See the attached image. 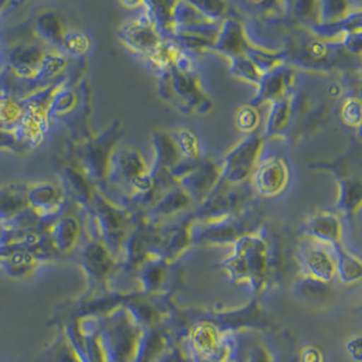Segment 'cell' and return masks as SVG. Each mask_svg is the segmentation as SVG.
I'll use <instances>...</instances> for the list:
<instances>
[{
    "label": "cell",
    "instance_id": "obj_1",
    "mask_svg": "<svg viewBox=\"0 0 362 362\" xmlns=\"http://www.w3.org/2000/svg\"><path fill=\"white\" fill-rule=\"evenodd\" d=\"M262 147V137L259 134H251L246 140L230 149L220 165V181L230 186L245 185L259 162Z\"/></svg>",
    "mask_w": 362,
    "mask_h": 362
},
{
    "label": "cell",
    "instance_id": "obj_2",
    "mask_svg": "<svg viewBox=\"0 0 362 362\" xmlns=\"http://www.w3.org/2000/svg\"><path fill=\"white\" fill-rule=\"evenodd\" d=\"M115 128L103 133L94 140L87 141L79 152L81 173L91 183L107 180L110 160L115 152Z\"/></svg>",
    "mask_w": 362,
    "mask_h": 362
},
{
    "label": "cell",
    "instance_id": "obj_3",
    "mask_svg": "<svg viewBox=\"0 0 362 362\" xmlns=\"http://www.w3.org/2000/svg\"><path fill=\"white\" fill-rule=\"evenodd\" d=\"M93 209L98 226L99 239L109 250L124 245L128 227V218L125 214L99 194L94 196Z\"/></svg>",
    "mask_w": 362,
    "mask_h": 362
},
{
    "label": "cell",
    "instance_id": "obj_4",
    "mask_svg": "<svg viewBox=\"0 0 362 362\" xmlns=\"http://www.w3.org/2000/svg\"><path fill=\"white\" fill-rule=\"evenodd\" d=\"M119 37L134 52L148 57L159 49L165 41L148 10H144L136 19L128 22L119 32Z\"/></svg>",
    "mask_w": 362,
    "mask_h": 362
},
{
    "label": "cell",
    "instance_id": "obj_5",
    "mask_svg": "<svg viewBox=\"0 0 362 362\" xmlns=\"http://www.w3.org/2000/svg\"><path fill=\"white\" fill-rule=\"evenodd\" d=\"M221 178V167L214 162H204L190 167L178 181L181 187L189 194V197L196 199H205L214 187L218 185Z\"/></svg>",
    "mask_w": 362,
    "mask_h": 362
},
{
    "label": "cell",
    "instance_id": "obj_6",
    "mask_svg": "<svg viewBox=\"0 0 362 362\" xmlns=\"http://www.w3.org/2000/svg\"><path fill=\"white\" fill-rule=\"evenodd\" d=\"M289 180V170L286 163L277 156L266 158L258 162L254 171V185L262 196L273 197L280 194L286 187Z\"/></svg>",
    "mask_w": 362,
    "mask_h": 362
},
{
    "label": "cell",
    "instance_id": "obj_7",
    "mask_svg": "<svg viewBox=\"0 0 362 362\" xmlns=\"http://www.w3.org/2000/svg\"><path fill=\"white\" fill-rule=\"evenodd\" d=\"M149 173L143 155L133 148L115 149L110 160L109 180L132 186L133 182Z\"/></svg>",
    "mask_w": 362,
    "mask_h": 362
},
{
    "label": "cell",
    "instance_id": "obj_8",
    "mask_svg": "<svg viewBox=\"0 0 362 362\" xmlns=\"http://www.w3.org/2000/svg\"><path fill=\"white\" fill-rule=\"evenodd\" d=\"M26 199L29 209L38 220L56 217L63 208L64 196L60 189L52 183H37L28 187Z\"/></svg>",
    "mask_w": 362,
    "mask_h": 362
},
{
    "label": "cell",
    "instance_id": "obj_9",
    "mask_svg": "<svg viewBox=\"0 0 362 362\" xmlns=\"http://www.w3.org/2000/svg\"><path fill=\"white\" fill-rule=\"evenodd\" d=\"M47 50L40 45H18L8 53V66L11 74L22 82L34 83L38 68L41 66Z\"/></svg>",
    "mask_w": 362,
    "mask_h": 362
},
{
    "label": "cell",
    "instance_id": "obj_10",
    "mask_svg": "<svg viewBox=\"0 0 362 362\" xmlns=\"http://www.w3.org/2000/svg\"><path fill=\"white\" fill-rule=\"evenodd\" d=\"M293 72L289 69V66L281 63L280 66H274L273 69L264 72L258 83V93L257 97L251 102V106H257L264 100H280L286 98L288 90L293 84Z\"/></svg>",
    "mask_w": 362,
    "mask_h": 362
},
{
    "label": "cell",
    "instance_id": "obj_11",
    "mask_svg": "<svg viewBox=\"0 0 362 362\" xmlns=\"http://www.w3.org/2000/svg\"><path fill=\"white\" fill-rule=\"evenodd\" d=\"M301 258L307 269L317 279L329 280L335 274L337 264L329 246L308 239L307 243L301 246Z\"/></svg>",
    "mask_w": 362,
    "mask_h": 362
},
{
    "label": "cell",
    "instance_id": "obj_12",
    "mask_svg": "<svg viewBox=\"0 0 362 362\" xmlns=\"http://www.w3.org/2000/svg\"><path fill=\"white\" fill-rule=\"evenodd\" d=\"M28 187L7 185L0 187V226H10L29 211L26 199Z\"/></svg>",
    "mask_w": 362,
    "mask_h": 362
},
{
    "label": "cell",
    "instance_id": "obj_13",
    "mask_svg": "<svg viewBox=\"0 0 362 362\" xmlns=\"http://www.w3.org/2000/svg\"><path fill=\"white\" fill-rule=\"evenodd\" d=\"M247 47L243 26L235 19H224L220 23V29L217 33V38L214 41V49L233 59V57L246 54Z\"/></svg>",
    "mask_w": 362,
    "mask_h": 362
},
{
    "label": "cell",
    "instance_id": "obj_14",
    "mask_svg": "<svg viewBox=\"0 0 362 362\" xmlns=\"http://www.w3.org/2000/svg\"><path fill=\"white\" fill-rule=\"evenodd\" d=\"M308 238L326 246L341 243L342 224L337 214L320 212L310 218L307 224Z\"/></svg>",
    "mask_w": 362,
    "mask_h": 362
},
{
    "label": "cell",
    "instance_id": "obj_15",
    "mask_svg": "<svg viewBox=\"0 0 362 362\" xmlns=\"http://www.w3.org/2000/svg\"><path fill=\"white\" fill-rule=\"evenodd\" d=\"M48 235L56 251L69 252L81 239V224L74 216H62L50 224Z\"/></svg>",
    "mask_w": 362,
    "mask_h": 362
},
{
    "label": "cell",
    "instance_id": "obj_16",
    "mask_svg": "<svg viewBox=\"0 0 362 362\" xmlns=\"http://www.w3.org/2000/svg\"><path fill=\"white\" fill-rule=\"evenodd\" d=\"M153 147H155V163L158 165L156 171L152 173L153 178L165 173L171 177L173 170H175L182 163L181 153L177 147L175 139L167 133H155Z\"/></svg>",
    "mask_w": 362,
    "mask_h": 362
},
{
    "label": "cell",
    "instance_id": "obj_17",
    "mask_svg": "<svg viewBox=\"0 0 362 362\" xmlns=\"http://www.w3.org/2000/svg\"><path fill=\"white\" fill-rule=\"evenodd\" d=\"M38 259L25 248H0V267L11 277H25L30 274Z\"/></svg>",
    "mask_w": 362,
    "mask_h": 362
},
{
    "label": "cell",
    "instance_id": "obj_18",
    "mask_svg": "<svg viewBox=\"0 0 362 362\" xmlns=\"http://www.w3.org/2000/svg\"><path fill=\"white\" fill-rule=\"evenodd\" d=\"M34 30H35L37 37L42 42H45L49 47H53L56 52L60 50L66 29L63 21L56 13H52V11L42 13L40 17L35 19Z\"/></svg>",
    "mask_w": 362,
    "mask_h": 362
},
{
    "label": "cell",
    "instance_id": "obj_19",
    "mask_svg": "<svg viewBox=\"0 0 362 362\" xmlns=\"http://www.w3.org/2000/svg\"><path fill=\"white\" fill-rule=\"evenodd\" d=\"M63 187L69 197L74 198L82 206H93L94 192L91 183L76 168L66 167L62 174Z\"/></svg>",
    "mask_w": 362,
    "mask_h": 362
},
{
    "label": "cell",
    "instance_id": "obj_20",
    "mask_svg": "<svg viewBox=\"0 0 362 362\" xmlns=\"http://www.w3.org/2000/svg\"><path fill=\"white\" fill-rule=\"evenodd\" d=\"M79 106V95L76 90L68 87L66 84H57L56 90L50 97L47 115L49 119L66 118V115L76 112Z\"/></svg>",
    "mask_w": 362,
    "mask_h": 362
},
{
    "label": "cell",
    "instance_id": "obj_21",
    "mask_svg": "<svg viewBox=\"0 0 362 362\" xmlns=\"http://www.w3.org/2000/svg\"><path fill=\"white\" fill-rule=\"evenodd\" d=\"M82 264L88 273L100 276L112 264V252L100 239H93L83 248Z\"/></svg>",
    "mask_w": 362,
    "mask_h": 362
},
{
    "label": "cell",
    "instance_id": "obj_22",
    "mask_svg": "<svg viewBox=\"0 0 362 362\" xmlns=\"http://www.w3.org/2000/svg\"><path fill=\"white\" fill-rule=\"evenodd\" d=\"M192 202V198L182 189L174 187L165 192L162 197L156 201V204L152 208L153 216H158V218H168L174 217L175 214H181Z\"/></svg>",
    "mask_w": 362,
    "mask_h": 362
},
{
    "label": "cell",
    "instance_id": "obj_23",
    "mask_svg": "<svg viewBox=\"0 0 362 362\" xmlns=\"http://www.w3.org/2000/svg\"><path fill=\"white\" fill-rule=\"evenodd\" d=\"M66 57L60 52H47L41 66L38 68L34 86L40 88L49 87L66 69Z\"/></svg>",
    "mask_w": 362,
    "mask_h": 362
},
{
    "label": "cell",
    "instance_id": "obj_24",
    "mask_svg": "<svg viewBox=\"0 0 362 362\" xmlns=\"http://www.w3.org/2000/svg\"><path fill=\"white\" fill-rule=\"evenodd\" d=\"M292 117V105L289 97L273 102V107L266 121V134L276 136L288 128Z\"/></svg>",
    "mask_w": 362,
    "mask_h": 362
},
{
    "label": "cell",
    "instance_id": "obj_25",
    "mask_svg": "<svg viewBox=\"0 0 362 362\" xmlns=\"http://www.w3.org/2000/svg\"><path fill=\"white\" fill-rule=\"evenodd\" d=\"M22 103L10 95L0 97V129L13 132L23 115Z\"/></svg>",
    "mask_w": 362,
    "mask_h": 362
},
{
    "label": "cell",
    "instance_id": "obj_26",
    "mask_svg": "<svg viewBox=\"0 0 362 362\" xmlns=\"http://www.w3.org/2000/svg\"><path fill=\"white\" fill-rule=\"evenodd\" d=\"M341 193H339V208H342L347 214H354L361 204L362 190L360 182L353 180H341Z\"/></svg>",
    "mask_w": 362,
    "mask_h": 362
},
{
    "label": "cell",
    "instance_id": "obj_27",
    "mask_svg": "<svg viewBox=\"0 0 362 362\" xmlns=\"http://www.w3.org/2000/svg\"><path fill=\"white\" fill-rule=\"evenodd\" d=\"M90 45V40L86 34L78 30H66L59 52L64 56H83L88 52Z\"/></svg>",
    "mask_w": 362,
    "mask_h": 362
},
{
    "label": "cell",
    "instance_id": "obj_28",
    "mask_svg": "<svg viewBox=\"0 0 362 362\" xmlns=\"http://www.w3.org/2000/svg\"><path fill=\"white\" fill-rule=\"evenodd\" d=\"M232 60V66H230V72L242 79H246L248 82L255 83L258 84L261 78H262V72L258 69V66L254 64V62L248 57L247 54H242L238 57L230 59Z\"/></svg>",
    "mask_w": 362,
    "mask_h": 362
},
{
    "label": "cell",
    "instance_id": "obj_29",
    "mask_svg": "<svg viewBox=\"0 0 362 362\" xmlns=\"http://www.w3.org/2000/svg\"><path fill=\"white\" fill-rule=\"evenodd\" d=\"M175 143L182 158L194 162L199 156V141L197 136L189 129H182L175 137Z\"/></svg>",
    "mask_w": 362,
    "mask_h": 362
},
{
    "label": "cell",
    "instance_id": "obj_30",
    "mask_svg": "<svg viewBox=\"0 0 362 362\" xmlns=\"http://www.w3.org/2000/svg\"><path fill=\"white\" fill-rule=\"evenodd\" d=\"M259 122V115L257 107L246 106L242 107L236 115V125L243 132H254Z\"/></svg>",
    "mask_w": 362,
    "mask_h": 362
},
{
    "label": "cell",
    "instance_id": "obj_31",
    "mask_svg": "<svg viewBox=\"0 0 362 362\" xmlns=\"http://www.w3.org/2000/svg\"><path fill=\"white\" fill-rule=\"evenodd\" d=\"M342 118L351 127H360L361 122V103L357 98L346 100L342 106Z\"/></svg>",
    "mask_w": 362,
    "mask_h": 362
},
{
    "label": "cell",
    "instance_id": "obj_32",
    "mask_svg": "<svg viewBox=\"0 0 362 362\" xmlns=\"http://www.w3.org/2000/svg\"><path fill=\"white\" fill-rule=\"evenodd\" d=\"M307 52L315 60H322L329 54V47L323 41H313L310 42Z\"/></svg>",
    "mask_w": 362,
    "mask_h": 362
},
{
    "label": "cell",
    "instance_id": "obj_33",
    "mask_svg": "<svg viewBox=\"0 0 362 362\" xmlns=\"http://www.w3.org/2000/svg\"><path fill=\"white\" fill-rule=\"evenodd\" d=\"M1 8H3V3H0V14H1Z\"/></svg>",
    "mask_w": 362,
    "mask_h": 362
}]
</instances>
